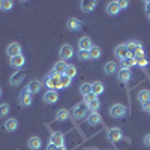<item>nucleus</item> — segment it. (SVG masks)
Segmentation results:
<instances>
[{"mask_svg": "<svg viewBox=\"0 0 150 150\" xmlns=\"http://www.w3.org/2000/svg\"><path fill=\"white\" fill-rule=\"evenodd\" d=\"M89 108H87V105L84 104V102H80V104H77V105H74V108L71 110V114L75 117V119H78V120H81V119H84V117H87L89 116Z\"/></svg>", "mask_w": 150, "mask_h": 150, "instance_id": "1", "label": "nucleus"}, {"mask_svg": "<svg viewBox=\"0 0 150 150\" xmlns=\"http://www.w3.org/2000/svg\"><path fill=\"white\" fill-rule=\"evenodd\" d=\"M108 112L112 119H122V117L126 116V107L122 105V104H114V105L110 107Z\"/></svg>", "mask_w": 150, "mask_h": 150, "instance_id": "2", "label": "nucleus"}, {"mask_svg": "<svg viewBox=\"0 0 150 150\" xmlns=\"http://www.w3.org/2000/svg\"><path fill=\"white\" fill-rule=\"evenodd\" d=\"M107 140L111 143H117L123 140V132L120 128H108L107 129Z\"/></svg>", "mask_w": 150, "mask_h": 150, "instance_id": "3", "label": "nucleus"}, {"mask_svg": "<svg viewBox=\"0 0 150 150\" xmlns=\"http://www.w3.org/2000/svg\"><path fill=\"white\" fill-rule=\"evenodd\" d=\"M74 47L72 45H69V44H65V45H62L60 47V50H59V57H60V60H69V59H72L74 57Z\"/></svg>", "mask_w": 150, "mask_h": 150, "instance_id": "4", "label": "nucleus"}, {"mask_svg": "<svg viewBox=\"0 0 150 150\" xmlns=\"http://www.w3.org/2000/svg\"><path fill=\"white\" fill-rule=\"evenodd\" d=\"M6 54L12 59V57H17V56H21L23 54V48L18 42H11L6 48Z\"/></svg>", "mask_w": 150, "mask_h": 150, "instance_id": "5", "label": "nucleus"}, {"mask_svg": "<svg viewBox=\"0 0 150 150\" xmlns=\"http://www.w3.org/2000/svg\"><path fill=\"white\" fill-rule=\"evenodd\" d=\"M42 86H44V83H41L39 80H32V81L27 83L26 90H27L30 95H36V93H39V92L42 90Z\"/></svg>", "mask_w": 150, "mask_h": 150, "instance_id": "6", "label": "nucleus"}, {"mask_svg": "<svg viewBox=\"0 0 150 150\" xmlns=\"http://www.w3.org/2000/svg\"><path fill=\"white\" fill-rule=\"evenodd\" d=\"M83 27V23L78 20V18H75V17H71L68 21H66V29L71 30V32H80Z\"/></svg>", "mask_w": 150, "mask_h": 150, "instance_id": "7", "label": "nucleus"}, {"mask_svg": "<svg viewBox=\"0 0 150 150\" xmlns=\"http://www.w3.org/2000/svg\"><path fill=\"white\" fill-rule=\"evenodd\" d=\"M101 120H102V116L99 114L98 111H90L89 116L86 117L87 125H90V126H98V125L101 123Z\"/></svg>", "mask_w": 150, "mask_h": 150, "instance_id": "8", "label": "nucleus"}, {"mask_svg": "<svg viewBox=\"0 0 150 150\" xmlns=\"http://www.w3.org/2000/svg\"><path fill=\"white\" fill-rule=\"evenodd\" d=\"M20 104H21V107H30L32 104H33V95H30L26 89H24L21 93H20Z\"/></svg>", "mask_w": 150, "mask_h": 150, "instance_id": "9", "label": "nucleus"}, {"mask_svg": "<svg viewBox=\"0 0 150 150\" xmlns=\"http://www.w3.org/2000/svg\"><path fill=\"white\" fill-rule=\"evenodd\" d=\"M59 101V92L57 90H47L44 93V102L45 104H50V105H53Z\"/></svg>", "mask_w": 150, "mask_h": 150, "instance_id": "10", "label": "nucleus"}, {"mask_svg": "<svg viewBox=\"0 0 150 150\" xmlns=\"http://www.w3.org/2000/svg\"><path fill=\"white\" fill-rule=\"evenodd\" d=\"M98 2H95V0H81L80 2V9L83 12H86V14H89V12L95 11Z\"/></svg>", "mask_w": 150, "mask_h": 150, "instance_id": "11", "label": "nucleus"}, {"mask_svg": "<svg viewBox=\"0 0 150 150\" xmlns=\"http://www.w3.org/2000/svg\"><path fill=\"white\" fill-rule=\"evenodd\" d=\"M105 11H107V14H108L110 17H116V15H119L120 12H122L117 2H108L107 6H105Z\"/></svg>", "mask_w": 150, "mask_h": 150, "instance_id": "12", "label": "nucleus"}, {"mask_svg": "<svg viewBox=\"0 0 150 150\" xmlns=\"http://www.w3.org/2000/svg\"><path fill=\"white\" fill-rule=\"evenodd\" d=\"M93 47V42L89 36H83L80 38V41H78V50H84V51H90Z\"/></svg>", "mask_w": 150, "mask_h": 150, "instance_id": "13", "label": "nucleus"}, {"mask_svg": "<svg viewBox=\"0 0 150 150\" xmlns=\"http://www.w3.org/2000/svg\"><path fill=\"white\" fill-rule=\"evenodd\" d=\"M27 147L30 150H39L42 147V140L38 135H33V137H30L29 141H27Z\"/></svg>", "mask_w": 150, "mask_h": 150, "instance_id": "14", "label": "nucleus"}, {"mask_svg": "<svg viewBox=\"0 0 150 150\" xmlns=\"http://www.w3.org/2000/svg\"><path fill=\"white\" fill-rule=\"evenodd\" d=\"M128 47H126V44H120V45H117L116 48H114V56L119 59V60H123L125 57L128 56Z\"/></svg>", "mask_w": 150, "mask_h": 150, "instance_id": "15", "label": "nucleus"}, {"mask_svg": "<svg viewBox=\"0 0 150 150\" xmlns=\"http://www.w3.org/2000/svg\"><path fill=\"white\" fill-rule=\"evenodd\" d=\"M50 143H53L54 146H65V135L62 132H53L51 138H50Z\"/></svg>", "mask_w": 150, "mask_h": 150, "instance_id": "16", "label": "nucleus"}, {"mask_svg": "<svg viewBox=\"0 0 150 150\" xmlns=\"http://www.w3.org/2000/svg\"><path fill=\"white\" fill-rule=\"evenodd\" d=\"M24 78H26V72H15V74H12V75H11L9 84H11L12 87H15V86H18Z\"/></svg>", "mask_w": 150, "mask_h": 150, "instance_id": "17", "label": "nucleus"}, {"mask_svg": "<svg viewBox=\"0 0 150 150\" xmlns=\"http://www.w3.org/2000/svg\"><path fill=\"white\" fill-rule=\"evenodd\" d=\"M117 78H119V81H122V83H128V81H131V78H132V72H131L129 69H119V71H117Z\"/></svg>", "mask_w": 150, "mask_h": 150, "instance_id": "18", "label": "nucleus"}, {"mask_svg": "<svg viewBox=\"0 0 150 150\" xmlns=\"http://www.w3.org/2000/svg\"><path fill=\"white\" fill-rule=\"evenodd\" d=\"M24 63H26V57H24L23 54L11 59V66L14 68V69H21L24 66Z\"/></svg>", "mask_w": 150, "mask_h": 150, "instance_id": "19", "label": "nucleus"}, {"mask_svg": "<svg viewBox=\"0 0 150 150\" xmlns=\"http://www.w3.org/2000/svg\"><path fill=\"white\" fill-rule=\"evenodd\" d=\"M5 129L8 132H15L18 129V120L14 119V117H11V119H6L5 122Z\"/></svg>", "mask_w": 150, "mask_h": 150, "instance_id": "20", "label": "nucleus"}, {"mask_svg": "<svg viewBox=\"0 0 150 150\" xmlns=\"http://www.w3.org/2000/svg\"><path fill=\"white\" fill-rule=\"evenodd\" d=\"M71 116V112L66 110V108H59L56 111V120L57 122H66Z\"/></svg>", "mask_w": 150, "mask_h": 150, "instance_id": "21", "label": "nucleus"}, {"mask_svg": "<svg viewBox=\"0 0 150 150\" xmlns=\"http://www.w3.org/2000/svg\"><path fill=\"white\" fill-rule=\"evenodd\" d=\"M66 68H68V63H66V62H65V60H59V62H56V63H54L53 71L57 72V74H60V75H65Z\"/></svg>", "mask_w": 150, "mask_h": 150, "instance_id": "22", "label": "nucleus"}, {"mask_svg": "<svg viewBox=\"0 0 150 150\" xmlns=\"http://www.w3.org/2000/svg\"><path fill=\"white\" fill-rule=\"evenodd\" d=\"M104 90H105V86H104L101 81H95V83H92V93H95L96 96L102 95Z\"/></svg>", "mask_w": 150, "mask_h": 150, "instance_id": "23", "label": "nucleus"}, {"mask_svg": "<svg viewBox=\"0 0 150 150\" xmlns=\"http://www.w3.org/2000/svg\"><path fill=\"white\" fill-rule=\"evenodd\" d=\"M104 72L107 75H114L117 74V65L114 63V62H107L105 66H104Z\"/></svg>", "mask_w": 150, "mask_h": 150, "instance_id": "24", "label": "nucleus"}, {"mask_svg": "<svg viewBox=\"0 0 150 150\" xmlns=\"http://www.w3.org/2000/svg\"><path fill=\"white\" fill-rule=\"evenodd\" d=\"M135 66V59H129V57H125L123 60H120V69H129Z\"/></svg>", "mask_w": 150, "mask_h": 150, "instance_id": "25", "label": "nucleus"}, {"mask_svg": "<svg viewBox=\"0 0 150 150\" xmlns=\"http://www.w3.org/2000/svg\"><path fill=\"white\" fill-rule=\"evenodd\" d=\"M89 53H90V59L92 60H98V59H101V56H102V50H101V47L93 45Z\"/></svg>", "mask_w": 150, "mask_h": 150, "instance_id": "26", "label": "nucleus"}, {"mask_svg": "<svg viewBox=\"0 0 150 150\" xmlns=\"http://www.w3.org/2000/svg\"><path fill=\"white\" fill-rule=\"evenodd\" d=\"M138 101H140L141 104L150 101V90H147V89L140 90V92H138Z\"/></svg>", "mask_w": 150, "mask_h": 150, "instance_id": "27", "label": "nucleus"}, {"mask_svg": "<svg viewBox=\"0 0 150 150\" xmlns=\"http://www.w3.org/2000/svg\"><path fill=\"white\" fill-rule=\"evenodd\" d=\"M80 93L83 95V98L87 96L89 93H92V83H83L80 86Z\"/></svg>", "mask_w": 150, "mask_h": 150, "instance_id": "28", "label": "nucleus"}, {"mask_svg": "<svg viewBox=\"0 0 150 150\" xmlns=\"http://www.w3.org/2000/svg\"><path fill=\"white\" fill-rule=\"evenodd\" d=\"M77 74H78V69H77V66H75V65H68V68H66V72H65V75H66V77H69V78H74Z\"/></svg>", "mask_w": 150, "mask_h": 150, "instance_id": "29", "label": "nucleus"}, {"mask_svg": "<svg viewBox=\"0 0 150 150\" xmlns=\"http://www.w3.org/2000/svg\"><path fill=\"white\" fill-rule=\"evenodd\" d=\"M11 112V105L9 104H0V117H8Z\"/></svg>", "mask_w": 150, "mask_h": 150, "instance_id": "30", "label": "nucleus"}, {"mask_svg": "<svg viewBox=\"0 0 150 150\" xmlns=\"http://www.w3.org/2000/svg\"><path fill=\"white\" fill-rule=\"evenodd\" d=\"M71 84H72V78L66 77V75H62V80H60L62 89H68V87H71Z\"/></svg>", "mask_w": 150, "mask_h": 150, "instance_id": "31", "label": "nucleus"}, {"mask_svg": "<svg viewBox=\"0 0 150 150\" xmlns=\"http://www.w3.org/2000/svg\"><path fill=\"white\" fill-rule=\"evenodd\" d=\"M126 47H128L129 51H132V50L135 51L137 48H141V47H143V44H141L140 41H129V42H126Z\"/></svg>", "mask_w": 150, "mask_h": 150, "instance_id": "32", "label": "nucleus"}, {"mask_svg": "<svg viewBox=\"0 0 150 150\" xmlns=\"http://www.w3.org/2000/svg\"><path fill=\"white\" fill-rule=\"evenodd\" d=\"M77 57H78V60L86 62V60H89V59H90V53H89V51H84V50H78Z\"/></svg>", "mask_w": 150, "mask_h": 150, "instance_id": "33", "label": "nucleus"}, {"mask_svg": "<svg viewBox=\"0 0 150 150\" xmlns=\"http://www.w3.org/2000/svg\"><path fill=\"white\" fill-rule=\"evenodd\" d=\"M99 107H101V101H99V98L95 99V101H92L90 104H87V108H89V111H98Z\"/></svg>", "mask_w": 150, "mask_h": 150, "instance_id": "34", "label": "nucleus"}, {"mask_svg": "<svg viewBox=\"0 0 150 150\" xmlns=\"http://www.w3.org/2000/svg\"><path fill=\"white\" fill-rule=\"evenodd\" d=\"M14 8V2L12 0H3L2 2V11H11Z\"/></svg>", "mask_w": 150, "mask_h": 150, "instance_id": "35", "label": "nucleus"}, {"mask_svg": "<svg viewBox=\"0 0 150 150\" xmlns=\"http://www.w3.org/2000/svg\"><path fill=\"white\" fill-rule=\"evenodd\" d=\"M135 65L140 66V68H146L149 65V60L146 57H140V59H135Z\"/></svg>", "mask_w": 150, "mask_h": 150, "instance_id": "36", "label": "nucleus"}, {"mask_svg": "<svg viewBox=\"0 0 150 150\" xmlns=\"http://www.w3.org/2000/svg\"><path fill=\"white\" fill-rule=\"evenodd\" d=\"M95 99H98V96L95 95V93H89V95H87V96H84V104L87 105V104H90L92 101H95Z\"/></svg>", "mask_w": 150, "mask_h": 150, "instance_id": "37", "label": "nucleus"}, {"mask_svg": "<svg viewBox=\"0 0 150 150\" xmlns=\"http://www.w3.org/2000/svg\"><path fill=\"white\" fill-rule=\"evenodd\" d=\"M134 57H135V59H140V57H146V53H144L143 47H141V48H137V50H135V51H134Z\"/></svg>", "mask_w": 150, "mask_h": 150, "instance_id": "38", "label": "nucleus"}, {"mask_svg": "<svg viewBox=\"0 0 150 150\" xmlns=\"http://www.w3.org/2000/svg\"><path fill=\"white\" fill-rule=\"evenodd\" d=\"M119 8H120V11H123V9H126L128 6H129V2L128 0H119Z\"/></svg>", "mask_w": 150, "mask_h": 150, "instance_id": "39", "label": "nucleus"}, {"mask_svg": "<svg viewBox=\"0 0 150 150\" xmlns=\"http://www.w3.org/2000/svg\"><path fill=\"white\" fill-rule=\"evenodd\" d=\"M143 144H144L146 147H150V134H146V135L143 137Z\"/></svg>", "mask_w": 150, "mask_h": 150, "instance_id": "40", "label": "nucleus"}, {"mask_svg": "<svg viewBox=\"0 0 150 150\" xmlns=\"http://www.w3.org/2000/svg\"><path fill=\"white\" fill-rule=\"evenodd\" d=\"M144 12L147 14V17L150 15V0H147V2H144Z\"/></svg>", "mask_w": 150, "mask_h": 150, "instance_id": "41", "label": "nucleus"}, {"mask_svg": "<svg viewBox=\"0 0 150 150\" xmlns=\"http://www.w3.org/2000/svg\"><path fill=\"white\" fill-rule=\"evenodd\" d=\"M143 111L150 112V101H147V102H144V104H143Z\"/></svg>", "mask_w": 150, "mask_h": 150, "instance_id": "42", "label": "nucleus"}, {"mask_svg": "<svg viewBox=\"0 0 150 150\" xmlns=\"http://www.w3.org/2000/svg\"><path fill=\"white\" fill-rule=\"evenodd\" d=\"M45 150H57V146H54L53 143H48L47 144V149Z\"/></svg>", "mask_w": 150, "mask_h": 150, "instance_id": "43", "label": "nucleus"}, {"mask_svg": "<svg viewBox=\"0 0 150 150\" xmlns=\"http://www.w3.org/2000/svg\"><path fill=\"white\" fill-rule=\"evenodd\" d=\"M57 150H68V149H66V146H59Z\"/></svg>", "mask_w": 150, "mask_h": 150, "instance_id": "44", "label": "nucleus"}, {"mask_svg": "<svg viewBox=\"0 0 150 150\" xmlns=\"http://www.w3.org/2000/svg\"><path fill=\"white\" fill-rule=\"evenodd\" d=\"M2 95H3V90H2V87H0V98H2Z\"/></svg>", "mask_w": 150, "mask_h": 150, "instance_id": "45", "label": "nucleus"}, {"mask_svg": "<svg viewBox=\"0 0 150 150\" xmlns=\"http://www.w3.org/2000/svg\"><path fill=\"white\" fill-rule=\"evenodd\" d=\"M0 11H2V2H0Z\"/></svg>", "mask_w": 150, "mask_h": 150, "instance_id": "46", "label": "nucleus"}, {"mask_svg": "<svg viewBox=\"0 0 150 150\" xmlns=\"http://www.w3.org/2000/svg\"><path fill=\"white\" fill-rule=\"evenodd\" d=\"M149 21H150V15H149Z\"/></svg>", "mask_w": 150, "mask_h": 150, "instance_id": "47", "label": "nucleus"}]
</instances>
